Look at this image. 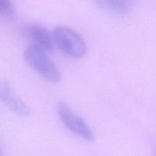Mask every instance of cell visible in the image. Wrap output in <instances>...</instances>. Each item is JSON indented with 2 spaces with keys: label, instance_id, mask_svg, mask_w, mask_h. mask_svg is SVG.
I'll use <instances>...</instances> for the list:
<instances>
[{
  "label": "cell",
  "instance_id": "1",
  "mask_svg": "<svg viewBox=\"0 0 156 156\" xmlns=\"http://www.w3.org/2000/svg\"><path fill=\"white\" fill-rule=\"evenodd\" d=\"M24 57L27 63L47 82L57 83L60 81V72L45 50L31 44L24 50Z\"/></svg>",
  "mask_w": 156,
  "mask_h": 156
},
{
  "label": "cell",
  "instance_id": "2",
  "mask_svg": "<svg viewBox=\"0 0 156 156\" xmlns=\"http://www.w3.org/2000/svg\"><path fill=\"white\" fill-rule=\"evenodd\" d=\"M53 44L58 48L71 57L79 59L84 56L87 51L85 40L78 32L66 26L59 25L52 33Z\"/></svg>",
  "mask_w": 156,
  "mask_h": 156
},
{
  "label": "cell",
  "instance_id": "3",
  "mask_svg": "<svg viewBox=\"0 0 156 156\" xmlns=\"http://www.w3.org/2000/svg\"><path fill=\"white\" fill-rule=\"evenodd\" d=\"M56 111L61 121L71 132L86 141L94 140V133L90 126L69 105L63 102H59L56 106Z\"/></svg>",
  "mask_w": 156,
  "mask_h": 156
},
{
  "label": "cell",
  "instance_id": "4",
  "mask_svg": "<svg viewBox=\"0 0 156 156\" xmlns=\"http://www.w3.org/2000/svg\"><path fill=\"white\" fill-rule=\"evenodd\" d=\"M20 31L26 39L33 43L32 45L37 46L46 52L53 50L52 34L41 24L34 21L24 23L21 25Z\"/></svg>",
  "mask_w": 156,
  "mask_h": 156
},
{
  "label": "cell",
  "instance_id": "5",
  "mask_svg": "<svg viewBox=\"0 0 156 156\" xmlns=\"http://www.w3.org/2000/svg\"><path fill=\"white\" fill-rule=\"evenodd\" d=\"M0 101L10 111L19 116L30 115V108L13 91L7 82H0Z\"/></svg>",
  "mask_w": 156,
  "mask_h": 156
},
{
  "label": "cell",
  "instance_id": "6",
  "mask_svg": "<svg viewBox=\"0 0 156 156\" xmlns=\"http://www.w3.org/2000/svg\"><path fill=\"white\" fill-rule=\"evenodd\" d=\"M97 4L101 9L116 15H124L129 10V2L121 0L112 1H98Z\"/></svg>",
  "mask_w": 156,
  "mask_h": 156
},
{
  "label": "cell",
  "instance_id": "7",
  "mask_svg": "<svg viewBox=\"0 0 156 156\" xmlns=\"http://www.w3.org/2000/svg\"><path fill=\"white\" fill-rule=\"evenodd\" d=\"M0 16L7 19H12L15 18V8L9 1L0 0Z\"/></svg>",
  "mask_w": 156,
  "mask_h": 156
},
{
  "label": "cell",
  "instance_id": "8",
  "mask_svg": "<svg viewBox=\"0 0 156 156\" xmlns=\"http://www.w3.org/2000/svg\"><path fill=\"white\" fill-rule=\"evenodd\" d=\"M0 155H1V151H0Z\"/></svg>",
  "mask_w": 156,
  "mask_h": 156
}]
</instances>
